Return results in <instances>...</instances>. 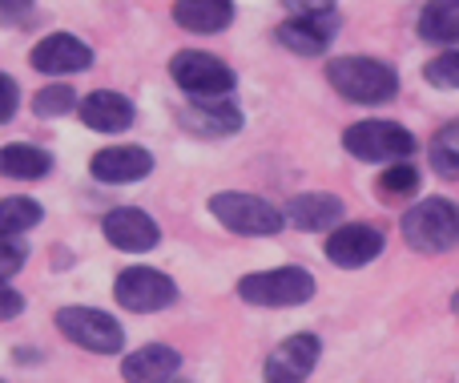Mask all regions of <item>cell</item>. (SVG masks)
Returning a JSON list of instances; mask_svg holds the SVG:
<instances>
[{"label":"cell","instance_id":"f1b7e54d","mask_svg":"<svg viewBox=\"0 0 459 383\" xmlns=\"http://www.w3.org/2000/svg\"><path fill=\"white\" fill-rule=\"evenodd\" d=\"M24 311V299H21V291H13L8 283H0V323H8V319H16V315Z\"/></svg>","mask_w":459,"mask_h":383},{"label":"cell","instance_id":"f546056e","mask_svg":"<svg viewBox=\"0 0 459 383\" xmlns=\"http://www.w3.org/2000/svg\"><path fill=\"white\" fill-rule=\"evenodd\" d=\"M294 16H326L334 13V0H282Z\"/></svg>","mask_w":459,"mask_h":383},{"label":"cell","instance_id":"ffe728a7","mask_svg":"<svg viewBox=\"0 0 459 383\" xmlns=\"http://www.w3.org/2000/svg\"><path fill=\"white\" fill-rule=\"evenodd\" d=\"M53 170V158L48 150H37V145H0V174L4 178H16V182H37Z\"/></svg>","mask_w":459,"mask_h":383},{"label":"cell","instance_id":"ac0fdd59","mask_svg":"<svg viewBox=\"0 0 459 383\" xmlns=\"http://www.w3.org/2000/svg\"><path fill=\"white\" fill-rule=\"evenodd\" d=\"M182 121L194 134L210 137H230L242 129V113L230 97H194V109H182Z\"/></svg>","mask_w":459,"mask_h":383},{"label":"cell","instance_id":"52a82bcc","mask_svg":"<svg viewBox=\"0 0 459 383\" xmlns=\"http://www.w3.org/2000/svg\"><path fill=\"white\" fill-rule=\"evenodd\" d=\"M169 77L178 81V89L190 97H230L238 85L234 69L214 53H198V48H182L169 61Z\"/></svg>","mask_w":459,"mask_h":383},{"label":"cell","instance_id":"8992f818","mask_svg":"<svg viewBox=\"0 0 459 383\" xmlns=\"http://www.w3.org/2000/svg\"><path fill=\"white\" fill-rule=\"evenodd\" d=\"M415 134L399 121H355L342 134V150L355 153L359 161H407L415 153Z\"/></svg>","mask_w":459,"mask_h":383},{"label":"cell","instance_id":"5b68a950","mask_svg":"<svg viewBox=\"0 0 459 383\" xmlns=\"http://www.w3.org/2000/svg\"><path fill=\"white\" fill-rule=\"evenodd\" d=\"M53 323L69 344H77L89 355H121V347H126L121 323L97 307H61Z\"/></svg>","mask_w":459,"mask_h":383},{"label":"cell","instance_id":"9a60e30c","mask_svg":"<svg viewBox=\"0 0 459 383\" xmlns=\"http://www.w3.org/2000/svg\"><path fill=\"white\" fill-rule=\"evenodd\" d=\"M81 121L93 134H121V129L134 126V101L117 89H97L81 101Z\"/></svg>","mask_w":459,"mask_h":383},{"label":"cell","instance_id":"8fae6325","mask_svg":"<svg viewBox=\"0 0 459 383\" xmlns=\"http://www.w3.org/2000/svg\"><path fill=\"white\" fill-rule=\"evenodd\" d=\"M29 65L48 73V77H69V73L93 69V48H89L85 40H77L73 32H53V37L32 45Z\"/></svg>","mask_w":459,"mask_h":383},{"label":"cell","instance_id":"cb8c5ba5","mask_svg":"<svg viewBox=\"0 0 459 383\" xmlns=\"http://www.w3.org/2000/svg\"><path fill=\"white\" fill-rule=\"evenodd\" d=\"M379 194L383 198H407V194H420V170L411 161H391L379 174Z\"/></svg>","mask_w":459,"mask_h":383},{"label":"cell","instance_id":"d4e9b609","mask_svg":"<svg viewBox=\"0 0 459 383\" xmlns=\"http://www.w3.org/2000/svg\"><path fill=\"white\" fill-rule=\"evenodd\" d=\"M81 109L77 105V93H73L69 85H45L37 93V101H32V113L37 118H61V113H73Z\"/></svg>","mask_w":459,"mask_h":383},{"label":"cell","instance_id":"6da1fadb","mask_svg":"<svg viewBox=\"0 0 459 383\" xmlns=\"http://www.w3.org/2000/svg\"><path fill=\"white\" fill-rule=\"evenodd\" d=\"M326 81L355 105H383L399 93V73L379 57H334L326 65Z\"/></svg>","mask_w":459,"mask_h":383},{"label":"cell","instance_id":"4dcf8cb0","mask_svg":"<svg viewBox=\"0 0 459 383\" xmlns=\"http://www.w3.org/2000/svg\"><path fill=\"white\" fill-rule=\"evenodd\" d=\"M29 8V0H0V16H16Z\"/></svg>","mask_w":459,"mask_h":383},{"label":"cell","instance_id":"d6986e66","mask_svg":"<svg viewBox=\"0 0 459 383\" xmlns=\"http://www.w3.org/2000/svg\"><path fill=\"white\" fill-rule=\"evenodd\" d=\"M174 21L186 32H222L234 21V0H174Z\"/></svg>","mask_w":459,"mask_h":383},{"label":"cell","instance_id":"3957f363","mask_svg":"<svg viewBox=\"0 0 459 383\" xmlns=\"http://www.w3.org/2000/svg\"><path fill=\"white\" fill-rule=\"evenodd\" d=\"M210 214L226 226V231L242 234V239H270L286 226V214L278 206H270L258 194H242V190H222L210 198Z\"/></svg>","mask_w":459,"mask_h":383},{"label":"cell","instance_id":"9c48e42d","mask_svg":"<svg viewBox=\"0 0 459 383\" xmlns=\"http://www.w3.org/2000/svg\"><path fill=\"white\" fill-rule=\"evenodd\" d=\"M383 247H387V234H383L379 226L351 222V226L331 231V239H326V258H331L334 266H342V271H359V266L375 263V258L383 255Z\"/></svg>","mask_w":459,"mask_h":383},{"label":"cell","instance_id":"484cf974","mask_svg":"<svg viewBox=\"0 0 459 383\" xmlns=\"http://www.w3.org/2000/svg\"><path fill=\"white\" fill-rule=\"evenodd\" d=\"M423 77L436 89H459V48H447L436 61H428L423 65Z\"/></svg>","mask_w":459,"mask_h":383},{"label":"cell","instance_id":"836d02e7","mask_svg":"<svg viewBox=\"0 0 459 383\" xmlns=\"http://www.w3.org/2000/svg\"><path fill=\"white\" fill-rule=\"evenodd\" d=\"M0 383H4V379H0Z\"/></svg>","mask_w":459,"mask_h":383},{"label":"cell","instance_id":"83f0119b","mask_svg":"<svg viewBox=\"0 0 459 383\" xmlns=\"http://www.w3.org/2000/svg\"><path fill=\"white\" fill-rule=\"evenodd\" d=\"M16 105H21V89H16V81L8 77V73H0V126L13 121Z\"/></svg>","mask_w":459,"mask_h":383},{"label":"cell","instance_id":"7402d4cb","mask_svg":"<svg viewBox=\"0 0 459 383\" xmlns=\"http://www.w3.org/2000/svg\"><path fill=\"white\" fill-rule=\"evenodd\" d=\"M45 210L32 198H0V234H24L32 226H40Z\"/></svg>","mask_w":459,"mask_h":383},{"label":"cell","instance_id":"1f68e13d","mask_svg":"<svg viewBox=\"0 0 459 383\" xmlns=\"http://www.w3.org/2000/svg\"><path fill=\"white\" fill-rule=\"evenodd\" d=\"M452 311L459 315V291H455V295H452Z\"/></svg>","mask_w":459,"mask_h":383},{"label":"cell","instance_id":"603a6c76","mask_svg":"<svg viewBox=\"0 0 459 383\" xmlns=\"http://www.w3.org/2000/svg\"><path fill=\"white\" fill-rule=\"evenodd\" d=\"M431 166H436L439 178H459V121L444 126L436 137H431Z\"/></svg>","mask_w":459,"mask_h":383},{"label":"cell","instance_id":"d6a6232c","mask_svg":"<svg viewBox=\"0 0 459 383\" xmlns=\"http://www.w3.org/2000/svg\"><path fill=\"white\" fill-rule=\"evenodd\" d=\"M169 383H190V379H169Z\"/></svg>","mask_w":459,"mask_h":383},{"label":"cell","instance_id":"5bb4252c","mask_svg":"<svg viewBox=\"0 0 459 383\" xmlns=\"http://www.w3.org/2000/svg\"><path fill=\"white\" fill-rule=\"evenodd\" d=\"M334 29H339V16L326 13V16H290V21L278 24V45L290 48L299 57H323L334 40Z\"/></svg>","mask_w":459,"mask_h":383},{"label":"cell","instance_id":"ba28073f","mask_svg":"<svg viewBox=\"0 0 459 383\" xmlns=\"http://www.w3.org/2000/svg\"><path fill=\"white\" fill-rule=\"evenodd\" d=\"M113 299L134 315H153L178 303V283L169 274L153 271V266H129L113 283Z\"/></svg>","mask_w":459,"mask_h":383},{"label":"cell","instance_id":"44dd1931","mask_svg":"<svg viewBox=\"0 0 459 383\" xmlns=\"http://www.w3.org/2000/svg\"><path fill=\"white\" fill-rule=\"evenodd\" d=\"M420 37L431 45H459V0H428L420 13Z\"/></svg>","mask_w":459,"mask_h":383},{"label":"cell","instance_id":"277c9868","mask_svg":"<svg viewBox=\"0 0 459 383\" xmlns=\"http://www.w3.org/2000/svg\"><path fill=\"white\" fill-rule=\"evenodd\" d=\"M238 299L250 307H302L315 299V274L302 266H278L238 279Z\"/></svg>","mask_w":459,"mask_h":383},{"label":"cell","instance_id":"4316f807","mask_svg":"<svg viewBox=\"0 0 459 383\" xmlns=\"http://www.w3.org/2000/svg\"><path fill=\"white\" fill-rule=\"evenodd\" d=\"M24 258H29V242H24L21 234H0V283L21 274Z\"/></svg>","mask_w":459,"mask_h":383},{"label":"cell","instance_id":"7c38bea8","mask_svg":"<svg viewBox=\"0 0 459 383\" xmlns=\"http://www.w3.org/2000/svg\"><path fill=\"white\" fill-rule=\"evenodd\" d=\"M101 231H105V239H109V247L126 250V255H145V250H153L161 242L158 222H153L145 210H134V206L109 210Z\"/></svg>","mask_w":459,"mask_h":383},{"label":"cell","instance_id":"30bf717a","mask_svg":"<svg viewBox=\"0 0 459 383\" xmlns=\"http://www.w3.org/2000/svg\"><path fill=\"white\" fill-rule=\"evenodd\" d=\"M318 355H323V344L318 335L302 331V335H290L270 352L266 368H262V379L266 383H307L310 371H315Z\"/></svg>","mask_w":459,"mask_h":383},{"label":"cell","instance_id":"7a4b0ae2","mask_svg":"<svg viewBox=\"0 0 459 383\" xmlns=\"http://www.w3.org/2000/svg\"><path fill=\"white\" fill-rule=\"evenodd\" d=\"M403 239L420 255H444L459 247V206L447 198H423L403 214Z\"/></svg>","mask_w":459,"mask_h":383},{"label":"cell","instance_id":"e0dca14e","mask_svg":"<svg viewBox=\"0 0 459 383\" xmlns=\"http://www.w3.org/2000/svg\"><path fill=\"white\" fill-rule=\"evenodd\" d=\"M339 218H342V198H334V194H326V190L294 194L290 206H286V222H290L294 231H307V234L331 231Z\"/></svg>","mask_w":459,"mask_h":383},{"label":"cell","instance_id":"2e32d148","mask_svg":"<svg viewBox=\"0 0 459 383\" xmlns=\"http://www.w3.org/2000/svg\"><path fill=\"white\" fill-rule=\"evenodd\" d=\"M182 368V355L166 344H145L134 355L121 360V379L126 383H169Z\"/></svg>","mask_w":459,"mask_h":383},{"label":"cell","instance_id":"4fadbf2b","mask_svg":"<svg viewBox=\"0 0 459 383\" xmlns=\"http://www.w3.org/2000/svg\"><path fill=\"white\" fill-rule=\"evenodd\" d=\"M153 170V153L142 145H109V150L93 153L89 174L105 186H126V182H142Z\"/></svg>","mask_w":459,"mask_h":383}]
</instances>
